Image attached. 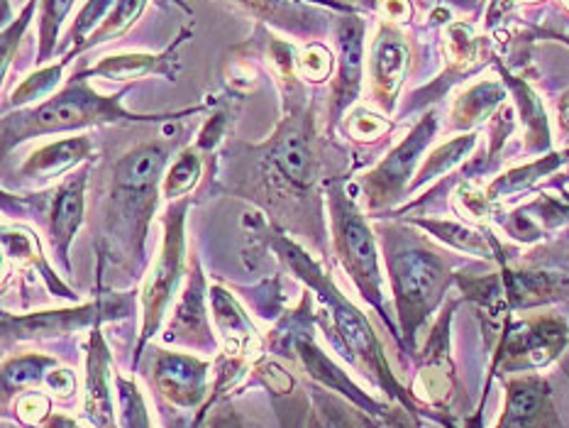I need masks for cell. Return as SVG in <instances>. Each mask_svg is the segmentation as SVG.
I'll return each instance as SVG.
<instances>
[{
	"label": "cell",
	"mask_w": 569,
	"mask_h": 428,
	"mask_svg": "<svg viewBox=\"0 0 569 428\" xmlns=\"http://www.w3.org/2000/svg\"><path fill=\"white\" fill-rule=\"evenodd\" d=\"M128 91H120L116 96H101L91 89L86 73H77L71 81L49 101L40 103L32 110H20V113L6 116L3 120V145L6 152L12 145H20L37 135L49 132H67L79 130L89 126H101V122H157L164 118H181L198 113L201 108L179 110V113L167 116H138L122 106V96Z\"/></svg>",
	"instance_id": "cell-1"
},
{
	"label": "cell",
	"mask_w": 569,
	"mask_h": 428,
	"mask_svg": "<svg viewBox=\"0 0 569 428\" xmlns=\"http://www.w3.org/2000/svg\"><path fill=\"white\" fill-rule=\"evenodd\" d=\"M332 228H336V248L362 297L375 306L381 303V275L377 265V245L369 226L355 203L340 187L330 191Z\"/></svg>",
	"instance_id": "cell-2"
},
{
	"label": "cell",
	"mask_w": 569,
	"mask_h": 428,
	"mask_svg": "<svg viewBox=\"0 0 569 428\" xmlns=\"http://www.w3.org/2000/svg\"><path fill=\"white\" fill-rule=\"evenodd\" d=\"M391 277L403 326L413 330L440 299V291L448 281V269L438 255L426 250H401L391 257Z\"/></svg>",
	"instance_id": "cell-3"
},
{
	"label": "cell",
	"mask_w": 569,
	"mask_h": 428,
	"mask_svg": "<svg viewBox=\"0 0 569 428\" xmlns=\"http://www.w3.org/2000/svg\"><path fill=\"white\" fill-rule=\"evenodd\" d=\"M183 213H187V201L174 203L167 211V236L164 248L159 260L154 262L150 277H147L142 303H144V328L142 340L150 338L162 316L167 313V306L174 297L179 287V279L183 272Z\"/></svg>",
	"instance_id": "cell-4"
},
{
	"label": "cell",
	"mask_w": 569,
	"mask_h": 428,
	"mask_svg": "<svg viewBox=\"0 0 569 428\" xmlns=\"http://www.w3.org/2000/svg\"><path fill=\"white\" fill-rule=\"evenodd\" d=\"M438 122L432 116H426L418 126L408 132V138L399 142L391 150V155L365 179V187L369 191V203L383 206L393 199H399L406 181L413 177V169L418 165L420 155L430 145L432 135H436Z\"/></svg>",
	"instance_id": "cell-5"
},
{
	"label": "cell",
	"mask_w": 569,
	"mask_h": 428,
	"mask_svg": "<svg viewBox=\"0 0 569 428\" xmlns=\"http://www.w3.org/2000/svg\"><path fill=\"white\" fill-rule=\"evenodd\" d=\"M320 297L328 301L332 326H336L338 338L342 340L345 350H350L352 360L360 362L365 370L375 372L383 385H393L389 367H387V362H383L379 342L372 334V328H369V324L365 321V316L360 311H355L352 306L345 301L330 285H328V289H323Z\"/></svg>",
	"instance_id": "cell-6"
},
{
	"label": "cell",
	"mask_w": 569,
	"mask_h": 428,
	"mask_svg": "<svg viewBox=\"0 0 569 428\" xmlns=\"http://www.w3.org/2000/svg\"><path fill=\"white\" fill-rule=\"evenodd\" d=\"M408 64H411V47H408L403 32L396 30L393 24H381L372 44V57H369V77H372L375 101L389 113L401 91Z\"/></svg>",
	"instance_id": "cell-7"
},
{
	"label": "cell",
	"mask_w": 569,
	"mask_h": 428,
	"mask_svg": "<svg viewBox=\"0 0 569 428\" xmlns=\"http://www.w3.org/2000/svg\"><path fill=\"white\" fill-rule=\"evenodd\" d=\"M365 69V22L357 16H345L338 22V77L332 83L330 113L332 120L348 110L362 89Z\"/></svg>",
	"instance_id": "cell-8"
},
{
	"label": "cell",
	"mask_w": 569,
	"mask_h": 428,
	"mask_svg": "<svg viewBox=\"0 0 569 428\" xmlns=\"http://www.w3.org/2000/svg\"><path fill=\"white\" fill-rule=\"evenodd\" d=\"M269 162L277 175L296 189H308L313 183V150L301 118H287L269 147Z\"/></svg>",
	"instance_id": "cell-9"
},
{
	"label": "cell",
	"mask_w": 569,
	"mask_h": 428,
	"mask_svg": "<svg viewBox=\"0 0 569 428\" xmlns=\"http://www.w3.org/2000/svg\"><path fill=\"white\" fill-rule=\"evenodd\" d=\"M208 365L179 352H159L154 360V385L177 407L191 409L206 397Z\"/></svg>",
	"instance_id": "cell-10"
},
{
	"label": "cell",
	"mask_w": 569,
	"mask_h": 428,
	"mask_svg": "<svg viewBox=\"0 0 569 428\" xmlns=\"http://www.w3.org/2000/svg\"><path fill=\"white\" fill-rule=\"evenodd\" d=\"M83 187L86 171L71 175L54 191L52 206H49V242H52V250H57V255L64 262L69 255V245L83 220Z\"/></svg>",
	"instance_id": "cell-11"
},
{
	"label": "cell",
	"mask_w": 569,
	"mask_h": 428,
	"mask_svg": "<svg viewBox=\"0 0 569 428\" xmlns=\"http://www.w3.org/2000/svg\"><path fill=\"white\" fill-rule=\"evenodd\" d=\"M189 32H181L177 37V42L169 49H164L162 54H116V57H106L98 61L96 67H91L89 77H106L113 81H130V79H144L150 73H162L169 81L177 79V49L181 42L187 40Z\"/></svg>",
	"instance_id": "cell-12"
},
{
	"label": "cell",
	"mask_w": 569,
	"mask_h": 428,
	"mask_svg": "<svg viewBox=\"0 0 569 428\" xmlns=\"http://www.w3.org/2000/svg\"><path fill=\"white\" fill-rule=\"evenodd\" d=\"M93 142L89 135H77V138H64L49 142L28 157V162L20 167V177L24 179H52L64 175L77 165L91 157Z\"/></svg>",
	"instance_id": "cell-13"
},
{
	"label": "cell",
	"mask_w": 569,
	"mask_h": 428,
	"mask_svg": "<svg viewBox=\"0 0 569 428\" xmlns=\"http://www.w3.org/2000/svg\"><path fill=\"white\" fill-rule=\"evenodd\" d=\"M108 350L103 346L98 330H93L91 352H89V379H86V416L96 428H116L113 416V391H110V372H108Z\"/></svg>",
	"instance_id": "cell-14"
},
{
	"label": "cell",
	"mask_w": 569,
	"mask_h": 428,
	"mask_svg": "<svg viewBox=\"0 0 569 428\" xmlns=\"http://www.w3.org/2000/svg\"><path fill=\"white\" fill-rule=\"evenodd\" d=\"M550 411L546 385L540 379H518L509 387L503 428H546Z\"/></svg>",
	"instance_id": "cell-15"
},
{
	"label": "cell",
	"mask_w": 569,
	"mask_h": 428,
	"mask_svg": "<svg viewBox=\"0 0 569 428\" xmlns=\"http://www.w3.org/2000/svg\"><path fill=\"white\" fill-rule=\"evenodd\" d=\"M98 306H81V309L73 311H47V313H34V316H22V318H10L3 316L6 324H12L16 330V338H34V336H54V334H67V330L81 328L91 324L96 318Z\"/></svg>",
	"instance_id": "cell-16"
},
{
	"label": "cell",
	"mask_w": 569,
	"mask_h": 428,
	"mask_svg": "<svg viewBox=\"0 0 569 428\" xmlns=\"http://www.w3.org/2000/svg\"><path fill=\"white\" fill-rule=\"evenodd\" d=\"M503 98L506 91L501 83L481 81L457 98V103L452 108V122L457 128H472L479 120H485Z\"/></svg>",
	"instance_id": "cell-17"
},
{
	"label": "cell",
	"mask_w": 569,
	"mask_h": 428,
	"mask_svg": "<svg viewBox=\"0 0 569 428\" xmlns=\"http://www.w3.org/2000/svg\"><path fill=\"white\" fill-rule=\"evenodd\" d=\"M565 159H569L567 155H550V157H542L538 162L521 167V169H513L509 175L499 177L497 181L491 183L489 191H487V199H501L503 193H513V191H521L528 189L530 183H536L540 177H548L552 169H558Z\"/></svg>",
	"instance_id": "cell-18"
},
{
	"label": "cell",
	"mask_w": 569,
	"mask_h": 428,
	"mask_svg": "<svg viewBox=\"0 0 569 428\" xmlns=\"http://www.w3.org/2000/svg\"><path fill=\"white\" fill-rule=\"evenodd\" d=\"M67 61H69V59L59 61V64H52V67H44V69H40L37 73H32L30 79H24V81L18 86V89L10 93L6 106H8V108H10V106L20 108V106L42 101V98H47L49 93H52L54 86L61 81V73H64Z\"/></svg>",
	"instance_id": "cell-19"
},
{
	"label": "cell",
	"mask_w": 569,
	"mask_h": 428,
	"mask_svg": "<svg viewBox=\"0 0 569 428\" xmlns=\"http://www.w3.org/2000/svg\"><path fill=\"white\" fill-rule=\"evenodd\" d=\"M147 6V0H118L113 6V10L108 12V18L103 20L101 28H98L91 37L89 42L83 44V49L96 47V44H103L108 40H113V37L122 34L126 30H130L138 18L142 16V10Z\"/></svg>",
	"instance_id": "cell-20"
},
{
	"label": "cell",
	"mask_w": 569,
	"mask_h": 428,
	"mask_svg": "<svg viewBox=\"0 0 569 428\" xmlns=\"http://www.w3.org/2000/svg\"><path fill=\"white\" fill-rule=\"evenodd\" d=\"M73 3H77V0H40L42 24H40V54H37L40 59L37 61H42V64L54 54L59 30L64 28Z\"/></svg>",
	"instance_id": "cell-21"
},
{
	"label": "cell",
	"mask_w": 569,
	"mask_h": 428,
	"mask_svg": "<svg viewBox=\"0 0 569 428\" xmlns=\"http://www.w3.org/2000/svg\"><path fill=\"white\" fill-rule=\"evenodd\" d=\"M57 360L54 358H47V355H22V358H12L6 362L3 367V379H6V391L22 389V387H30L37 385L42 379V372L47 367H54Z\"/></svg>",
	"instance_id": "cell-22"
},
{
	"label": "cell",
	"mask_w": 569,
	"mask_h": 428,
	"mask_svg": "<svg viewBox=\"0 0 569 428\" xmlns=\"http://www.w3.org/2000/svg\"><path fill=\"white\" fill-rule=\"evenodd\" d=\"M118 0H86V6L81 8V12L73 20V28L69 32V44H73L71 54L67 59H71L73 54H79L83 44L89 42V37L101 28L103 20L108 18V12L113 10V6Z\"/></svg>",
	"instance_id": "cell-23"
},
{
	"label": "cell",
	"mask_w": 569,
	"mask_h": 428,
	"mask_svg": "<svg viewBox=\"0 0 569 428\" xmlns=\"http://www.w3.org/2000/svg\"><path fill=\"white\" fill-rule=\"evenodd\" d=\"M477 138L475 135H462V138H457L448 145H442L440 150L432 152L428 157V162L423 165V169H420V179L418 183H423L428 179H436V177H442L445 171H450L455 165H460L462 159L472 152Z\"/></svg>",
	"instance_id": "cell-24"
},
{
	"label": "cell",
	"mask_w": 569,
	"mask_h": 428,
	"mask_svg": "<svg viewBox=\"0 0 569 428\" xmlns=\"http://www.w3.org/2000/svg\"><path fill=\"white\" fill-rule=\"evenodd\" d=\"M198 177H201V157L193 150H183L177 162L171 165L164 177V196L167 199H179V196H187L193 187Z\"/></svg>",
	"instance_id": "cell-25"
},
{
	"label": "cell",
	"mask_w": 569,
	"mask_h": 428,
	"mask_svg": "<svg viewBox=\"0 0 569 428\" xmlns=\"http://www.w3.org/2000/svg\"><path fill=\"white\" fill-rule=\"evenodd\" d=\"M423 226L436 232L440 240L455 245L457 250L481 255V257L491 255V245L481 236H477L475 230H469L465 226H455V223H423Z\"/></svg>",
	"instance_id": "cell-26"
},
{
	"label": "cell",
	"mask_w": 569,
	"mask_h": 428,
	"mask_svg": "<svg viewBox=\"0 0 569 428\" xmlns=\"http://www.w3.org/2000/svg\"><path fill=\"white\" fill-rule=\"evenodd\" d=\"M118 391H120V421H122V428H152L150 419H147L144 401L140 397L138 387L126 382V379H118Z\"/></svg>",
	"instance_id": "cell-27"
},
{
	"label": "cell",
	"mask_w": 569,
	"mask_h": 428,
	"mask_svg": "<svg viewBox=\"0 0 569 428\" xmlns=\"http://www.w3.org/2000/svg\"><path fill=\"white\" fill-rule=\"evenodd\" d=\"M296 64H299V71L306 79L323 81L330 73V54H328V49H323L320 44H313V47H308L299 59H296Z\"/></svg>",
	"instance_id": "cell-28"
},
{
	"label": "cell",
	"mask_w": 569,
	"mask_h": 428,
	"mask_svg": "<svg viewBox=\"0 0 569 428\" xmlns=\"http://www.w3.org/2000/svg\"><path fill=\"white\" fill-rule=\"evenodd\" d=\"M37 3H40V0H30V3L24 6L22 16L16 20V24H12V28H6V32H3V77H6V71H8V64L12 61V54H16L22 32L28 30V24H30V18H32Z\"/></svg>",
	"instance_id": "cell-29"
},
{
	"label": "cell",
	"mask_w": 569,
	"mask_h": 428,
	"mask_svg": "<svg viewBox=\"0 0 569 428\" xmlns=\"http://www.w3.org/2000/svg\"><path fill=\"white\" fill-rule=\"evenodd\" d=\"M389 122L381 120L375 113H367V110H357V113L350 118V132L357 140H377L379 135L387 132Z\"/></svg>",
	"instance_id": "cell-30"
},
{
	"label": "cell",
	"mask_w": 569,
	"mask_h": 428,
	"mask_svg": "<svg viewBox=\"0 0 569 428\" xmlns=\"http://www.w3.org/2000/svg\"><path fill=\"white\" fill-rule=\"evenodd\" d=\"M49 411V399L44 395H37V391H32V395H24L20 401H18V416L20 421L24 424H40L44 416Z\"/></svg>",
	"instance_id": "cell-31"
},
{
	"label": "cell",
	"mask_w": 569,
	"mask_h": 428,
	"mask_svg": "<svg viewBox=\"0 0 569 428\" xmlns=\"http://www.w3.org/2000/svg\"><path fill=\"white\" fill-rule=\"evenodd\" d=\"M47 382H49V387H52V389L57 391V395H61V397L71 395L73 387H77V379H73V375H71L69 370H57V372H49Z\"/></svg>",
	"instance_id": "cell-32"
},
{
	"label": "cell",
	"mask_w": 569,
	"mask_h": 428,
	"mask_svg": "<svg viewBox=\"0 0 569 428\" xmlns=\"http://www.w3.org/2000/svg\"><path fill=\"white\" fill-rule=\"evenodd\" d=\"M383 8H387L389 20H406L408 16H411V8H408L406 0H387Z\"/></svg>",
	"instance_id": "cell-33"
},
{
	"label": "cell",
	"mask_w": 569,
	"mask_h": 428,
	"mask_svg": "<svg viewBox=\"0 0 569 428\" xmlns=\"http://www.w3.org/2000/svg\"><path fill=\"white\" fill-rule=\"evenodd\" d=\"M558 120H560V130L565 138H569V91L562 96L560 101V113H558Z\"/></svg>",
	"instance_id": "cell-34"
},
{
	"label": "cell",
	"mask_w": 569,
	"mask_h": 428,
	"mask_svg": "<svg viewBox=\"0 0 569 428\" xmlns=\"http://www.w3.org/2000/svg\"><path fill=\"white\" fill-rule=\"evenodd\" d=\"M47 428H79V426L73 424L71 419H67V416H52V419H49V424H47Z\"/></svg>",
	"instance_id": "cell-35"
},
{
	"label": "cell",
	"mask_w": 569,
	"mask_h": 428,
	"mask_svg": "<svg viewBox=\"0 0 569 428\" xmlns=\"http://www.w3.org/2000/svg\"><path fill=\"white\" fill-rule=\"evenodd\" d=\"M213 428H242L234 416H226V419H218Z\"/></svg>",
	"instance_id": "cell-36"
},
{
	"label": "cell",
	"mask_w": 569,
	"mask_h": 428,
	"mask_svg": "<svg viewBox=\"0 0 569 428\" xmlns=\"http://www.w3.org/2000/svg\"><path fill=\"white\" fill-rule=\"evenodd\" d=\"M516 3H533V0H516Z\"/></svg>",
	"instance_id": "cell-37"
},
{
	"label": "cell",
	"mask_w": 569,
	"mask_h": 428,
	"mask_svg": "<svg viewBox=\"0 0 569 428\" xmlns=\"http://www.w3.org/2000/svg\"><path fill=\"white\" fill-rule=\"evenodd\" d=\"M177 3H179V6H183V3H181V0H177Z\"/></svg>",
	"instance_id": "cell-38"
},
{
	"label": "cell",
	"mask_w": 569,
	"mask_h": 428,
	"mask_svg": "<svg viewBox=\"0 0 569 428\" xmlns=\"http://www.w3.org/2000/svg\"><path fill=\"white\" fill-rule=\"evenodd\" d=\"M565 3H567V6H569V0H565Z\"/></svg>",
	"instance_id": "cell-39"
},
{
	"label": "cell",
	"mask_w": 569,
	"mask_h": 428,
	"mask_svg": "<svg viewBox=\"0 0 569 428\" xmlns=\"http://www.w3.org/2000/svg\"><path fill=\"white\" fill-rule=\"evenodd\" d=\"M318 3H323V0H318Z\"/></svg>",
	"instance_id": "cell-40"
},
{
	"label": "cell",
	"mask_w": 569,
	"mask_h": 428,
	"mask_svg": "<svg viewBox=\"0 0 569 428\" xmlns=\"http://www.w3.org/2000/svg\"><path fill=\"white\" fill-rule=\"evenodd\" d=\"M567 179H569V175H567Z\"/></svg>",
	"instance_id": "cell-41"
}]
</instances>
